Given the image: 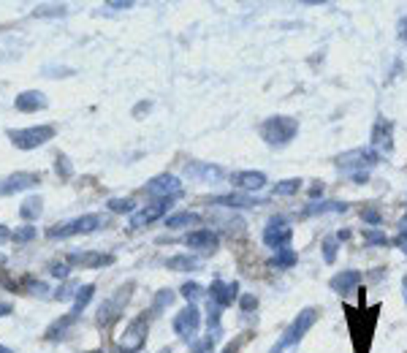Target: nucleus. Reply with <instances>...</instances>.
Returning a JSON list of instances; mask_svg holds the SVG:
<instances>
[{
    "label": "nucleus",
    "mask_w": 407,
    "mask_h": 353,
    "mask_svg": "<svg viewBox=\"0 0 407 353\" xmlns=\"http://www.w3.org/2000/svg\"><path fill=\"white\" fill-rule=\"evenodd\" d=\"M52 275H55V278H60V280H66V278H68V261L52 264Z\"/></svg>",
    "instance_id": "obj_40"
},
{
    "label": "nucleus",
    "mask_w": 407,
    "mask_h": 353,
    "mask_svg": "<svg viewBox=\"0 0 407 353\" xmlns=\"http://www.w3.org/2000/svg\"><path fill=\"white\" fill-rule=\"evenodd\" d=\"M399 35H402V41H407V19L399 22Z\"/></svg>",
    "instance_id": "obj_44"
},
{
    "label": "nucleus",
    "mask_w": 407,
    "mask_h": 353,
    "mask_svg": "<svg viewBox=\"0 0 407 353\" xmlns=\"http://www.w3.org/2000/svg\"><path fill=\"white\" fill-rule=\"evenodd\" d=\"M337 242H339V239H337V237H326V239H323V261H326V264H334V261H337Z\"/></svg>",
    "instance_id": "obj_33"
},
{
    "label": "nucleus",
    "mask_w": 407,
    "mask_h": 353,
    "mask_svg": "<svg viewBox=\"0 0 407 353\" xmlns=\"http://www.w3.org/2000/svg\"><path fill=\"white\" fill-rule=\"evenodd\" d=\"M239 305H242V310H245V313H250L253 307H258V299H256L253 293H245V296L239 299Z\"/></svg>",
    "instance_id": "obj_41"
},
{
    "label": "nucleus",
    "mask_w": 407,
    "mask_h": 353,
    "mask_svg": "<svg viewBox=\"0 0 407 353\" xmlns=\"http://www.w3.org/2000/svg\"><path fill=\"white\" fill-rule=\"evenodd\" d=\"M93 353H95V351H93Z\"/></svg>",
    "instance_id": "obj_53"
},
{
    "label": "nucleus",
    "mask_w": 407,
    "mask_h": 353,
    "mask_svg": "<svg viewBox=\"0 0 407 353\" xmlns=\"http://www.w3.org/2000/svg\"><path fill=\"white\" fill-rule=\"evenodd\" d=\"M364 239H367L370 245H388V237H386L383 231H377V228H370V231H364Z\"/></svg>",
    "instance_id": "obj_35"
},
{
    "label": "nucleus",
    "mask_w": 407,
    "mask_h": 353,
    "mask_svg": "<svg viewBox=\"0 0 407 353\" xmlns=\"http://www.w3.org/2000/svg\"><path fill=\"white\" fill-rule=\"evenodd\" d=\"M209 204H215V207H228V210H247V207H258L263 201L256 199V196H250V193H228V196H215V199H209Z\"/></svg>",
    "instance_id": "obj_15"
},
{
    "label": "nucleus",
    "mask_w": 407,
    "mask_h": 353,
    "mask_svg": "<svg viewBox=\"0 0 407 353\" xmlns=\"http://www.w3.org/2000/svg\"><path fill=\"white\" fill-rule=\"evenodd\" d=\"M315 323H318V310H315V307H304V310L294 318V323L283 332V337L269 348V353H294L299 348V343L304 340V334H307Z\"/></svg>",
    "instance_id": "obj_1"
},
{
    "label": "nucleus",
    "mask_w": 407,
    "mask_h": 353,
    "mask_svg": "<svg viewBox=\"0 0 407 353\" xmlns=\"http://www.w3.org/2000/svg\"><path fill=\"white\" fill-rule=\"evenodd\" d=\"M182 296H185L190 305H196V302L204 296V288H201L198 282H185V285H182Z\"/></svg>",
    "instance_id": "obj_32"
},
{
    "label": "nucleus",
    "mask_w": 407,
    "mask_h": 353,
    "mask_svg": "<svg viewBox=\"0 0 407 353\" xmlns=\"http://www.w3.org/2000/svg\"><path fill=\"white\" fill-rule=\"evenodd\" d=\"M231 182H234L239 190L253 193V190H261V188L266 185V174H263V172H236V174L231 176Z\"/></svg>",
    "instance_id": "obj_19"
},
{
    "label": "nucleus",
    "mask_w": 407,
    "mask_h": 353,
    "mask_svg": "<svg viewBox=\"0 0 407 353\" xmlns=\"http://www.w3.org/2000/svg\"><path fill=\"white\" fill-rule=\"evenodd\" d=\"M182 193V182L174 174H158L147 182V196H155L158 201L163 199H177Z\"/></svg>",
    "instance_id": "obj_10"
},
{
    "label": "nucleus",
    "mask_w": 407,
    "mask_h": 353,
    "mask_svg": "<svg viewBox=\"0 0 407 353\" xmlns=\"http://www.w3.org/2000/svg\"><path fill=\"white\" fill-rule=\"evenodd\" d=\"M76 318H79V316H74V313H68V316L57 318V320H55V323H52V326L46 329V334H44V337H46V340H60V337H66V332H68V329L74 326Z\"/></svg>",
    "instance_id": "obj_24"
},
{
    "label": "nucleus",
    "mask_w": 407,
    "mask_h": 353,
    "mask_svg": "<svg viewBox=\"0 0 407 353\" xmlns=\"http://www.w3.org/2000/svg\"><path fill=\"white\" fill-rule=\"evenodd\" d=\"M106 6H109V8H131L133 3H106Z\"/></svg>",
    "instance_id": "obj_46"
},
{
    "label": "nucleus",
    "mask_w": 407,
    "mask_h": 353,
    "mask_svg": "<svg viewBox=\"0 0 407 353\" xmlns=\"http://www.w3.org/2000/svg\"><path fill=\"white\" fill-rule=\"evenodd\" d=\"M147 329H149V318L139 316L133 318L128 326H125V334L120 340V345L114 348V353H139L147 343Z\"/></svg>",
    "instance_id": "obj_5"
},
{
    "label": "nucleus",
    "mask_w": 407,
    "mask_h": 353,
    "mask_svg": "<svg viewBox=\"0 0 407 353\" xmlns=\"http://www.w3.org/2000/svg\"><path fill=\"white\" fill-rule=\"evenodd\" d=\"M8 139L17 150H36L49 139H55V128L52 125H30V128H17L8 131Z\"/></svg>",
    "instance_id": "obj_4"
},
{
    "label": "nucleus",
    "mask_w": 407,
    "mask_h": 353,
    "mask_svg": "<svg viewBox=\"0 0 407 353\" xmlns=\"http://www.w3.org/2000/svg\"><path fill=\"white\" fill-rule=\"evenodd\" d=\"M166 269L171 272H193V269H201V258L198 255H190V253H182V255H174L166 261Z\"/></svg>",
    "instance_id": "obj_21"
},
{
    "label": "nucleus",
    "mask_w": 407,
    "mask_h": 353,
    "mask_svg": "<svg viewBox=\"0 0 407 353\" xmlns=\"http://www.w3.org/2000/svg\"><path fill=\"white\" fill-rule=\"evenodd\" d=\"M174 302V293L169 291V288H163V291H158V296H155V302H152V313H160L163 307H169Z\"/></svg>",
    "instance_id": "obj_31"
},
{
    "label": "nucleus",
    "mask_w": 407,
    "mask_h": 353,
    "mask_svg": "<svg viewBox=\"0 0 407 353\" xmlns=\"http://www.w3.org/2000/svg\"><path fill=\"white\" fill-rule=\"evenodd\" d=\"M11 239H14L17 245H25V242L36 239V226H19V228L11 234Z\"/></svg>",
    "instance_id": "obj_30"
},
{
    "label": "nucleus",
    "mask_w": 407,
    "mask_h": 353,
    "mask_svg": "<svg viewBox=\"0 0 407 353\" xmlns=\"http://www.w3.org/2000/svg\"><path fill=\"white\" fill-rule=\"evenodd\" d=\"M106 226V217L104 215H82V217H74L68 223H60V226H52L46 231L49 239H68V237H76V234H93L98 228Z\"/></svg>",
    "instance_id": "obj_3"
},
{
    "label": "nucleus",
    "mask_w": 407,
    "mask_h": 353,
    "mask_svg": "<svg viewBox=\"0 0 407 353\" xmlns=\"http://www.w3.org/2000/svg\"><path fill=\"white\" fill-rule=\"evenodd\" d=\"M55 172L63 176V179H68V176L74 174V169H71V163H68V158L66 155H57V163H55Z\"/></svg>",
    "instance_id": "obj_34"
},
{
    "label": "nucleus",
    "mask_w": 407,
    "mask_h": 353,
    "mask_svg": "<svg viewBox=\"0 0 407 353\" xmlns=\"http://www.w3.org/2000/svg\"><path fill=\"white\" fill-rule=\"evenodd\" d=\"M131 291H133V282L120 285V288L114 291V296H109V299L101 305V310H98V323H101V326H109L111 320L120 318V313L125 310V302L131 299Z\"/></svg>",
    "instance_id": "obj_7"
},
{
    "label": "nucleus",
    "mask_w": 407,
    "mask_h": 353,
    "mask_svg": "<svg viewBox=\"0 0 407 353\" xmlns=\"http://www.w3.org/2000/svg\"><path fill=\"white\" fill-rule=\"evenodd\" d=\"M294 264H296V253H294L291 247L277 250V253H274V258H272V266H277V269H291Z\"/></svg>",
    "instance_id": "obj_27"
},
{
    "label": "nucleus",
    "mask_w": 407,
    "mask_h": 353,
    "mask_svg": "<svg viewBox=\"0 0 407 353\" xmlns=\"http://www.w3.org/2000/svg\"><path fill=\"white\" fill-rule=\"evenodd\" d=\"M185 174L193 176V179H218L223 176V169L220 166H212V163H187L185 166Z\"/></svg>",
    "instance_id": "obj_22"
},
{
    "label": "nucleus",
    "mask_w": 407,
    "mask_h": 353,
    "mask_svg": "<svg viewBox=\"0 0 407 353\" xmlns=\"http://www.w3.org/2000/svg\"><path fill=\"white\" fill-rule=\"evenodd\" d=\"M301 190V179H283L274 185V196H294Z\"/></svg>",
    "instance_id": "obj_29"
},
{
    "label": "nucleus",
    "mask_w": 407,
    "mask_h": 353,
    "mask_svg": "<svg viewBox=\"0 0 407 353\" xmlns=\"http://www.w3.org/2000/svg\"><path fill=\"white\" fill-rule=\"evenodd\" d=\"M361 217H364V223H367V226H380V220H383L377 210H364L361 212Z\"/></svg>",
    "instance_id": "obj_39"
},
{
    "label": "nucleus",
    "mask_w": 407,
    "mask_h": 353,
    "mask_svg": "<svg viewBox=\"0 0 407 353\" xmlns=\"http://www.w3.org/2000/svg\"><path fill=\"white\" fill-rule=\"evenodd\" d=\"M93 293H95V285H82L79 291H76V302H74V316H79L87 305H90V299H93Z\"/></svg>",
    "instance_id": "obj_28"
},
{
    "label": "nucleus",
    "mask_w": 407,
    "mask_h": 353,
    "mask_svg": "<svg viewBox=\"0 0 407 353\" xmlns=\"http://www.w3.org/2000/svg\"><path fill=\"white\" fill-rule=\"evenodd\" d=\"M399 226H402V231H407V215L402 217V220H399Z\"/></svg>",
    "instance_id": "obj_48"
},
{
    "label": "nucleus",
    "mask_w": 407,
    "mask_h": 353,
    "mask_svg": "<svg viewBox=\"0 0 407 353\" xmlns=\"http://www.w3.org/2000/svg\"><path fill=\"white\" fill-rule=\"evenodd\" d=\"M41 182V176L33 172H17V174H8L0 182V196H11V193H19V190H28V188H36Z\"/></svg>",
    "instance_id": "obj_13"
},
{
    "label": "nucleus",
    "mask_w": 407,
    "mask_h": 353,
    "mask_svg": "<svg viewBox=\"0 0 407 353\" xmlns=\"http://www.w3.org/2000/svg\"><path fill=\"white\" fill-rule=\"evenodd\" d=\"M0 353H14L11 348H6V345H0Z\"/></svg>",
    "instance_id": "obj_51"
},
{
    "label": "nucleus",
    "mask_w": 407,
    "mask_h": 353,
    "mask_svg": "<svg viewBox=\"0 0 407 353\" xmlns=\"http://www.w3.org/2000/svg\"><path fill=\"white\" fill-rule=\"evenodd\" d=\"M41 212H44V201H41L38 196H30V199H25V201H22V207H19V217H22V220H38V217H41Z\"/></svg>",
    "instance_id": "obj_25"
},
{
    "label": "nucleus",
    "mask_w": 407,
    "mask_h": 353,
    "mask_svg": "<svg viewBox=\"0 0 407 353\" xmlns=\"http://www.w3.org/2000/svg\"><path fill=\"white\" fill-rule=\"evenodd\" d=\"M339 215V212H348V204L345 201H310L304 215Z\"/></svg>",
    "instance_id": "obj_23"
},
{
    "label": "nucleus",
    "mask_w": 407,
    "mask_h": 353,
    "mask_svg": "<svg viewBox=\"0 0 407 353\" xmlns=\"http://www.w3.org/2000/svg\"><path fill=\"white\" fill-rule=\"evenodd\" d=\"M323 193V185H312V190H310V196L315 199V196H321Z\"/></svg>",
    "instance_id": "obj_45"
},
{
    "label": "nucleus",
    "mask_w": 407,
    "mask_h": 353,
    "mask_svg": "<svg viewBox=\"0 0 407 353\" xmlns=\"http://www.w3.org/2000/svg\"><path fill=\"white\" fill-rule=\"evenodd\" d=\"M359 282H361V272H356V269H342L339 275H334L332 280H329V288H332L334 293H350V291L359 288Z\"/></svg>",
    "instance_id": "obj_18"
},
{
    "label": "nucleus",
    "mask_w": 407,
    "mask_h": 353,
    "mask_svg": "<svg viewBox=\"0 0 407 353\" xmlns=\"http://www.w3.org/2000/svg\"><path fill=\"white\" fill-rule=\"evenodd\" d=\"M377 163V155L372 150H364V147H356V150H348L342 155H337V166L342 172H350V174H361Z\"/></svg>",
    "instance_id": "obj_6"
},
{
    "label": "nucleus",
    "mask_w": 407,
    "mask_h": 353,
    "mask_svg": "<svg viewBox=\"0 0 407 353\" xmlns=\"http://www.w3.org/2000/svg\"><path fill=\"white\" fill-rule=\"evenodd\" d=\"M71 266H82V269H104L114 264L111 253H98V250H87V253H71L68 255Z\"/></svg>",
    "instance_id": "obj_12"
},
{
    "label": "nucleus",
    "mask_w": 407,
    "mask_h": 353,
    "mask_svg": "<svg viewBox=\"0 0 407 353\" xmlns=\"http://www.w3.org/2000/svg\"><path fill=\"white\" fill-rule=\"evenodd\" d=\"M299 134V120L288 117V114H277L261 123V139L266 141L269 147H285L291 144L294 136Z\"/></svg>",
    "instance_id": "obj_2"
},
{
    "label": "nucleus",
    "mask_w": 407,
    "mask_h": 353,
    "mask_svg": "<svg viewBox=\"0 0 407 353\" xmlns=\"http://www.w3.org/2000/svg\"><path fill=\"white\" fill-rule=\"evenodd\" d=\"M236 296H239V285H236V282L215 280L212 285H209V302H215V305H220V307L234 305Z\"/></svg>",
    "instance_id": "obj_16"
},
{
    "label": "nucleus",
    "mask_w": 407,
    "mask_h": 353,
    "mask_svg": "<svg viewBox=\"0 0 407 353\" xmlns=\"http://www.w3.org/2000/svg\"><path fill=\"white\" fill-rule=\"evenodd\" d=\"M169 204H171V199H163V201L147 204L144 210L133 212V215H131V226H133V228H144L149 223H155L158 217H163V215L169 212Z\"/></svg>",
    "instance_id": "obj_14"
},
{
    "label": "nucleus",
    "mask_w": 407,
    "mask_h": 353,
    "mask_svg": "<svg viewBox=\"0 0 407 353\" xmlns=\"http://www.w3.org/2000/svg\"><path fill=\"white\" fill-rule=\"evenodd\" d=\"M372 152L377 158L394 152V125L388 120H377L372 128Z\"/></svg>",
    "instance_id": "obj_11"
},
{
    "label": "nucleus",
    "mask_w": 407,
    "mask_h": 353,
    "mask_svg": "<svg viewBox=\"0 0 407 353\" xmlns=\"http://www.w3.org/2000/svg\"><path fill=\"white\" fill-rule=\"evenodd\" d=\"M397 245H399V247H402V250L407 253V231H402V237L397 239Z\"/></svg>",
    "instance_id": "obj_43"
},
{
    "label": "nucleus",
    "mask_w": 407,
    "mask_h": 353,
    "mask_svg": "<svg viewBox=\"0 0 407 353\" xmlns=\"http://www.w3.org/2000/svg\"><path fill=\"white\" fill-rule=\"evenodd\" d=\"M223 353H236V345H228V348H225Z\"/></svg>",
    "instance_id": "obj_49"
},
{
    "label": "nucleus",
    "mask_w": 407,
    "mask_h": 353,
    "mask_svg": "<svg viewBox=\"0 0 407 353\" xmlns=\"http://www.w3.org/2000/svg\"><path fill=\"white\" fill-rule=\"evenodd\" d=\"M109 210L111 212H133V201H131V199H111Z\"/></svg>",
    "instance_id": "obj_38"
},
{
    "label": "nucleus",
    "mask_w": 407,
    "mask_h": 353,
    "mask_svg": "<svg viewBox=\"0 0 407 353\" xmlns=\"http://www.w3.org/2000/svg\"><path fill=\"white\" fill-rule=\"evenodd\" d=\"M158 353H174V351H171V348H160Z\"/></svg>",
    "instance_id": "obj_52"
},
{
    "label": "nucleus",
    "mask_w": 407,
    "mask_h": 353,
    "mask_svg": "<svg viewBox=\"0 0 407 353\" xmlns=\"http://www.w3.org/2000/svg\"><path fill=\"white\" fill-rule=\"evenodd\" d=\"M63 14H66L63 6H41V8H36V17H63Z\"/></svg>",
    "instance_id": "obj_37"
},
{
    "label": "nucleus",
    "mask_w": 407,
    "mask_h": 353,
    "mask_svg": "<svg viewBox=\"0 0 407 353\" xmlns=\"http://www.w3.org/2000/svg\"><path fill=\"white\" fill-rule=\"evenodd\" d=\"M198 329H201V313H198L196 305H187L182 313H177V318H174V332L180 334V340L193 343L196 334H198Z\"/></svg>",
    "instance_id": "obj_9"
},
{
    "label": "nucleus",
    "mask_w": 407,
    "mask_h": 353,
    "mask_svg": "<svg viewBox=\"0 0 407 353\" xmlns=\"http://www.w3.org/2000/svg\"><path fill=\"white\" fill-rule=\"evenodd\" d=\"M402 288H405V299H407V275L402 278Z\"/></svg>",
    "instance_id": "obj_50"
},
{
    "label": "nucleus",
    "mask_w": 407,
    "mask_h": 353,
    "mask_svg": "<svg viewBox=\"0 0 407 353\" xmlns=\"http://www.w3.org/2000/svg\"><path fill=\"white\" fill-rule=\"evenodd\" d=\"M6 239H11V231H8V228H6L3 223H0V245H3Z\"/></svg>",
    "instance_id": "obj_42"
},
{
    "label": "nucleus",
    "mask_w": 407,
    "mask_h": 353,
    "mask_svg": "<svg viewBox=\"0 0 407 353\" xmlns=\"http://www.w3.org/2000/svg\"><path fill=\"white\" fill-rule=\"evenodd\" d=\"M291 239H294V228L283 220V217H272L263 228V242L272 250H285L291 247Z\"/></svg>",
    "instance_id": "obj_8"
},
{
    "label": "nucleus",
    "mask_w": 407,
    "mask_h": 353,
    "mask_svg": "<svg viewBox=\"0 0 407 353\" xmlns=\"http://www.w3.org/2000/svg\"><path fill=\"white\" fill-rule=\"evenodd\" d=\"M218 242H220L218 234L209 231V228H196L185 237V245L193 247V250H201V253H212L218 247Z\"/></svg>",
    "instance_id": "obj_17"
},
{
    "label": "nucleus",
    "mask_w": 407,
    "mask_h": 353,
    "mask_svg": "<svg viewBox=\"0 0 407 353\" xmlns=\"http://www.w3.org/2000/svg\"><path fill=\"white\" fill-rule=\"evenodd\" d=\"M215 343H218V340L207 334V337H204L201 343H193V345H190V351H193V353H209L212 348H215Z\"/></svg>",
    "instance_id": "obj_36"
},
{
    "label": "nucleus",
    "mask_w": 407,
    "mask_h": 353,
    "mask_svg": "<svg viewBox=\"0 0 407 353\" xmlns=\"http://www.w3.org/2000/svg\"><path fill=\"white\" fill-rule=\"evenodd\" d=\"M14 106H17V111H38V109H46V98L38 90H25L17 96Z\"/></svg>",
    "instance_id": "obj_20"
},
{
    "label": "nucleus",
    "mask_w": 407,
    "mask_h": 353,
    "mask_svg": "<svg viewBox=\"0 0 407 353\" xmlns=\"http://www.w3.org/2000/svg\"><path fill=\"white\" fill-rule=\"evenodd\" d=\"M8 313H11V305H0V318L8 316Z\"/></svg>",
    "instance_id": "obj_47"
},
{
    "label": "nucleus",
    "mask_w": 407,
    "mask_h": 353,
    "mask_svg": "<svg viewBox=\"0 0 407 353\" xmlns=\"http://www.w3.org/2000/svg\"><path fill=\"white\" fill-rule=\"evenodd\" d=\"M201 223V217L196 212H177V215H169L166 217V226L169 228H185V226H196Z\"/></svg>",
    "instance_id": "obj_26"
}]
</instances>
